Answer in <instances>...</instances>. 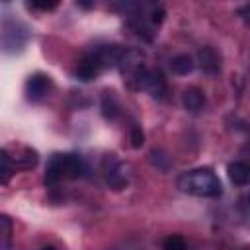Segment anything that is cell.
Instances as JSON below:
<instances>
[{
	"label": "cell",
	"mask_w": 250,
	"mask_h": 250,
	"mask_svg": "<svg viewBox=\"0 0 250 250\" xmlns=\"http://www.w3.org/2000/svg\"><path fill=\"white\" fill-rule=\"evenodd\" d=\"M145 143V133L141 131V127H133L131 129V145L133 148H141Z\"/></svg>",
	"instance_id": "16"
},
{
	"label": "cell",
	"mask_w": 250,
	"mask_h": 250,
	"mask_svg": "<svg viewBox=\"0 0 250 250\" xmlns=\"http://www.w3.org/2000/svg\"><path fill=\"white\" fill-rule=\"evenodd\" d=\"M121 170H123V168H121L119 160H117L113 154H109V156L104 158V176H105V182H107L109 188L121 189V188L127 184L125 174H123Z\"/></svg>",
	"instance_id": "6"
},
{
	"label": "cell",
	"mask_w": 250,
	"mask_h": 250,
	"mask_svg": "<svg viewBox=\"0 0 250 250\" xmlns=\"http://www.w3.org/2000/svg\"><path fill=\"white\" fill-rule=\"evenodd\" d=\"M102 70H105V68H104V62H102L100 55H98L96 51H92V53H88V55H84V57L80 59V62H78V66H76V76H78L80 80L88 82V80L96 78Z\"/></svg>",
	"instance_id": "4"
},
{
	"label": "cell",
	"mask_w": 250,
	"mask_h": 250,
	"mask_svg": "<svg viewBox=\"0 0 250 250\" xmlns=\"http://www.w3.org/2000/svg\"><path fill=\"white\" fill-rule=\"evenodd\" d=\"M102 113H104L107 119L117 117V113H119V104H117V98L113 96V92H104V96H102Z\"/></svg>",
	"instance_id": "12"
},
{
	"label": "cell",
	"mask_w": 250,
	"mask_h": 250,
	"mask_svg": "<svg viewBox=\"0 0 250 250\" xmlns=\"http://www.w3.org/2000/svg\"><path fill=\"white\" fill-rule=\"evenodd\" d=\"M10 236H12V221L8 215H2V248L8 250L10 246Z\"/></svg>",
	"instance_id": "15"
},
{
	"label": "cell",
	"mask_w": 250,
	"mask_h": 250,
	"mask_svg": "<svg viewBox=\"0 0 250 250\" xmlns=\"http://www.w3.org/2000/svg\"><path fill=\"white\" fill-rule=\"evenodd\" d=\"M162 250H188V244H186V240H184L182 236L172 234V236L164 238V242H162Z\"/></svg>",
	"instance_id": "14"
},
{
	"label": "cell",
	"mask_w": 250,
	"mask_h": 250,
	"mask_svg": "<svg viewBox=\"0 0 250 250\" xmlns=\"http://www.w3.org/2000/svg\"><path fill=\"white\" fill-rule=\"evenodd\" d=\"M86 172V164L82 156L64 152V154H53L45 168V186H55L61 180H76L82 178Z\"/></svg>",
	"instance_id": "2"
},
{
	"label": "cell",
	"mask_w": 250,
	"mask_h": 250,
	"mask_svg": "<svg viewBox=\"0 0 250 250\" xmlns=\"http://www.w3.org/2000/svg\"><path fill=\"white\" fill-rule=\"evenodd\" d=\"M178 189L195 197H219L223 193V186L219 176L211 168H193L184 172L178 178Z\"/></svg>",
	"instance_id": "1"
},
{
	"label": "cell",
	"mask_w": 250,
	"mask_h": 250,
	"mask_svg": "<svg viewBox=\"0 0 250 250\" xmlns=\"http://www.w3.org/2000/svg\"><path fill=\"white\" fill-rule=\"evenodd\" d=\"M51 90V78L43 72H35L27 78L25 82V96L31 102H39L41 98L47 96V92Z\"/></svg>",
	"instance_id": "5"
},
{
	"label": "cell",
	"mask_w": 250,
	"mask_h": 250,
	"mask_svg": "<svg viewBox=\"0 0 250 250\" xmlns=\"http://www.w3.org/2000/svg\"><path fill=\"white\" fill-rule=\"evenodd\" d=\"M57 4L59 2H39V0H33V2H29L27 6L29 8H33V10H41V12H49V10H55L57 8Z\"/></svg>",
	"instance_id": "17"
},
{
	"label": "cell",
	"mask_w": 250,
	"mask_h": 250,
	"mask_svg": "<svg viewBox=\"0 0 250 250\" xmlns=\"http://www.w3.org/2000/svg\"><path fill=\"white\" fill-rule=\"evenodd\" d=\"M14 160V166H16V170H29V168H35L37 166V160H39V156H37V152L33 150V148H21V152L18 154V156H14L12 158Z\"/></svg>",
	"instance_id": "11"
},
{
	"label": "cell",
	"mask_w": 250,
	"mask_h": 250,
	"mask_svg": "<svg viewBox=\"0 0 250 250\" xmlns=\"http://www.w3.org/2000/svg\"><path fill=\"white\" fill-rule=\"evenodd\" d=\"M129 84L137 90L148 92L156 100H166L168 86H166V80H164L160 70L146 68V66L141 64V66H137L135 70L129 72Z\"/></svg>",
	"instance_id": "3"
},
{
	"label": "cell",
	"mask_w": 250,
	"mask_h": 250,
	"mask_svg": "<svg viewBox=\"0 0 250 250\" xmlns=\"http://www.w3.org/2000/svg\"><path fill=\"white\" fill-rule=\"evenodd\" d=\"M227 174H229V180L234 186H246V184H250V164L248 162H242V160L230 162L229 168H227Z\"/></svg>",
	"instance_id": "9"
},
{
	"label": "cell",
	"mask_w": 250,
	"mask_h": 250,
	"mask_svg": "<svg viewBox=\"0 0 250 250\" xmlns=\"http://www.w3.org/2000/svg\"><path fill=\"white\" fill-rule=\"evenodd\" d=\"M0 158H2V178L0 180H2V184H8L10 178H12V174L16 172V166H14V160H12V156L8 154L6 148H2Z\"/></svg>",
	"instance_id": "13"
},
{
	"label": "cell",
	"mask_w": 250,
	"mask_h": 250,
	"mask_svg": "<svg viewBox=\"0 0 250 250\" xmlns=\"http://www.w3.org/2000/svg\"><path fill=\"white\" fill-rule=\"evenodd\" d=\"M170 68H172L176 74L186 76V74H189V72L195 68V61H193L188 53H180V55L172 57V61H170Z\"/></svg>",
	"instance_id": "10"
},
{
	"label": "cell",
	"mask_w": 250,
	"mask_h": 250,
	"mask_svg": "<svg viewBox=\"0 0 250 250\" xmlns=\"http://www.w3.org/2000/svg\"><path fill=\"white\" fill-rule=\"evenodd\" d=\"M197 62H199L201 70L207 72V74H211V76H215V74L221 72V57L209 45H205V47H201L197 51Z\"/></svg>",
	"instance_id": "7"
},
{
	"label": "cell",
	"mask_w": 250,
	"mask_h": 250,
	"mask_svg": "<svg viewBox=\"0 0 250 250\" xmlns=\"http://www.w3.org/2000/svg\"><path fill=\"white\" fill-rule=\"evenodd\" d=\"M236 14H238V18H240L244 23H248V25H250V4L240 6V8L236 10Z\"/></svg>",
	"instance_id": "18"
},
{
	"label": "cell",
	"mask_w": 250,
	"mask_h": 250,
	"mask_svg": "<svg viewBox=\"0 0 250 250\" xmlns=\"http://www.w3.org/2000/svg\"><path fill=\"white\" fill-rule=\"evenodd\" d=\"M41 250H57V248H55V246H43Z\"/></svg>",
	"instance_id": "19"
},
{
	"label": "cell",
	"mask_w": 250,
	"mask_h": 250,
	"mask_svg": "<svg viewBox=\"0 0 250 250\" xmlns=\"http://www.w3.org/2000/svg\"><path fill=\"white\" fill-rule=\"evenodd\" d=\"M182 104H184V107H186L188 111H191V113L201 111V109L205 107V94H203V90H199V88H195V86L186 88V92L182 94Z\"/></svg>",
	"instance_id": "8"
}]
</instances>
